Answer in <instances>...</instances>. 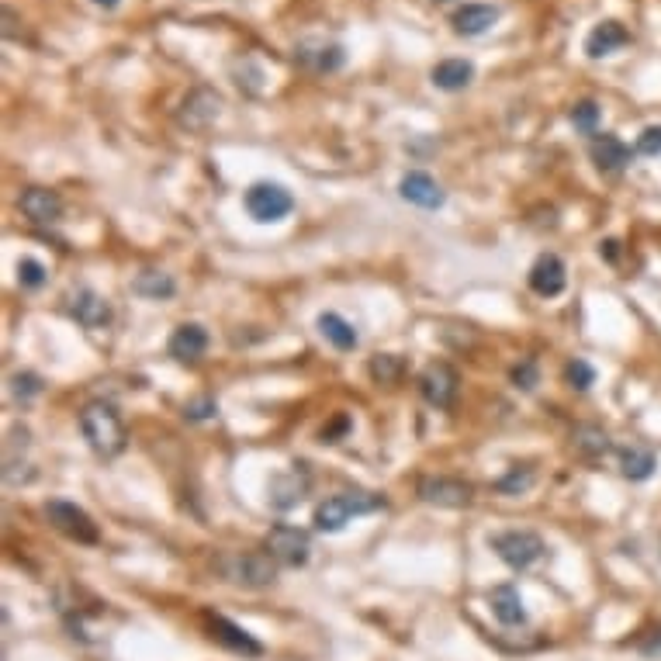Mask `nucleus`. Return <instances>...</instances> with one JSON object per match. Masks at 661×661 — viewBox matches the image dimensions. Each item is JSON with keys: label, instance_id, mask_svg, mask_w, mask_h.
<instances>
[{"label": "nucleus", "instance_id": "nucleus-1", "mask_svg": "<svg viewBox=\"0 0 661 661\" xmlns=\"http://www.w3.org/2000/svg\"><path fill=\"white\" fill-rule=\"evenodd\" d=\"M80 430H84V440L90 443V450L101 457H118L129 443V433H125V423L118 416V409L111 402H87L84 412H80Z\"/></svg>", "mask_w": 661, "mask_h": 661}, {"label": "nucleus", "instance_id": "nucleus-2", "mask_svg": "<svg viewBox=\"0 0 661 661\" xmlns=\"http://www.w3.org/2000/svg\"><path fill=\"white\" fill-rule=\"evenodd\" d=\"M385 506L381 495H371V492H343V495H329L315 506L312 513V523L319 533H340L347 523H353L357 516H367L374 509Z\"/></svg>", "mask_w": 661, "mask_h": 661}, {"label": "nucleus", "instance_id": "nucleus-3", "mask_svg": "<svg viewBox=\"0 0 661 661\" xmlns=\"http://www.w3.org/2000/svg\"><path fill=\"white\" fill-rule=\"evenodd\" d=\"M243 205H246V212H250L253 222H264V225L281 222L295 212V198H291V191L284 184H274V180H260V184H253L250 191H246Z\"/></svg>", "mask_w": 661, "mask_h": 661}, {"label": "nucleus", "instance_id": "nucleus-4", "mask_svg": "<svg viewBox=\"0 0 661 661\" xmlns=\"http://www.w3.org/2000/svg\"><path fill=\"white\" fill-rule=\"evenodd\" d=\"M492 551L499 554L513 572H527V568H533L544 558L547 547L533 530H506L492 537Z\"/></svg>", "mask_w": 661, "mask_h": 661}, {"label": "nucleus", "instance_id": "nucleus-5", "mask_svg": "<svg viewBox=\"0 0 661 661\" xmlns=\"http://www.w3.org/2000/svg\"><path fill=\"white\" fill-rule=\"evenodd\" d=\"M225 575L246 589H267L277 578V561L270 551H243L225 561Z\"/></svg>", "mask_w": 661, "mask_h": 661}, {"label": "nucleus", "instance_id": "nucleus-6", "mask_svg": "<svg viewBox=\"0 0 661 661\" xmlns=\"http://www.w3.org/2000/svg\"><path fill=\"white\" fill-rule=\"evenodd\" d=\"M45 516H49L52 527L59 533H66L70 540H77V544H97V540H101L97 523L90 520V513H84L77 502H66V499L45 502Z\"/></svg>", "mask_w": 661, "mask_h": 661}, {"label": "nucleus", "instance_id": "nucleus-7", "mask_svg": "<svg viewBox=\"0 0 661 661\" xmlns=\"http://www.w3.org/2000/svg\"><path fill=\"white\" fill-rule=\"evenodd\" d=\"M222 115V94L212 87H194L191 94L184 97L177 111V125L187 132H205L215 118Z\"/></svg>", "mask_w": 661, "mask_h": 661}, {"label": "nucleus", "instance_id": "nucleus-8", "mask_svg": "<svg viewBox=\"0 0 661 661\" xmlns=\"http://www.w3.org/2000/svg\"><path fill=\"white\" fill-rule=\"evenodd\" d=\"M267 551L274 554L277 565H288V568H302L312 554V537L298 527H288V523H277L274 530L267 533Z\"/></svg>", "mask_w": 661, "mask_h": 661}, {"label": "nucleus", "instance_id": "nucleus-9", "mask_svg": "<svg viewBox=\"0 0 661 661\" xmlns=\"http://www.w3.org/2000/svg\"><path fill=\"white\" fill-rule=\"evenodd\" d=\"M419 499L430 502V506H440V509H461L475 499V485L471 482H461V478H443V475H426L419 478L416 485Z\"/></svg>", "mask_w": 661, "mask_h": 661}, {"label": "nucleus", "instance_id": "nucleus-10", "mask_svg": "<svg viewBox=\"0 0 661 661\" xmlns=\"http://www.w3.org/2000/svg\"><path fill=\"white\" fill-rule=\"evenodd\" d=\"M205 623H208V630H212L215 641H219L222 648H229L232 655H246V658H260V655H264V644H260L253 634H246L239 623H232L229 617H222V613H205Z\"/></svg>", "mask_w": 661, "mask_h": 661}, {"label": "nucleus", "instance_id": "nucleus-11", "mask_svg": "<svg viewBox=\"0 0 661 661\" xmlns=\"http://www.w3.org/2000/svg\"><path fill=\"white\" fill-rule=\"evenodd\" d=\"M309 495V471L302 468V464H295L291 471H284V475H277L274 482L267 488V502L277 509V513H288V509H295L298 502Z\"/></svg>", "mask_w": 661, "mask_h": 661}, {"label": "nucleus", "instance_id": "nucleus-12", "mask_svg": "<svg viewBox=\"0 0 661 661\" xmlns=\"http://www.w3.org/2000/svg\"><path fill=\"white\" fill-rule=\"evenodd\" d=\"M419 392L433 409H450L457 398V374L450 364H430L419 374Z\"/></svg>", "mask_w": 661, "mask_h": 661}, {"label": "nucleus", "instance_id": "nucleus-13", "mask_svg": "<svg viewBox=\"0 0 661 661\" xmlns=\"http://www.w3.org/2000/svg\"><path fill=\"white\" fill-rule=\"evenodd\" d=\"M568 284V270L565 260L558 253H540L530 267V288L537 291L540 298H558Z\"/></svg>", "mask_w": 661, "mask_h": 661}, {"label": "nucleus", "instance_id": "nucleus-14", "mask_svg": "<svg viewBox=\"0 0 661 661\" xmlns=\"http://www.w3.org/2000/svg\"><path fill=\"white\" fill-rule=\"evenodd\" d=\"M592 163L599 167V174H620V170L630 167V160H634V149L627 146V142L620 139V135L613 132H603V135H592Z\"/></svg>", "mask_w": 661, "mask_h": 661}, {"label": "nucleus", "instance_id": "nucleus-15", "mask_svg": "<svg viewBox=\"0 0 661 661\" xmlns=\"http://www.w3.org/2000/svg\"><path fill=\"white\" fill-rule=\"evenodd\" d=\"M70 315L84 329H104V326H111V319H115L108 298L97 295V291H90V288H80L70 295Z\"/></svg>", "mask_w": 661, "mask_h": 661}, {"label": "nucleus", "instance_id": "nucleus-16", "mask_svg": "<svg viewBox=\"0 0 661 661\" xmlns=\"http://www.w3.org/2000/svg\"><path fill=\"white\" fill-rule=\"evenodd\" d=\"M398 194H402L409 205L426 208V212H433V208H440L443 201H447L443 187L426 174V170H409V174L402 177V184H398Z\"/></svg>", "mask_w": 661, "mask_h": 661}, {"label": "nucleus", "instance_id": "nucleus-17", "mask_svg": "<svg viewBox=\"0 0 661 661\" xmlns=\"http://www.w3.org/2000/svg\"><path fill=\"white\" fill-rule=\"evenodd\" d=\"M18 208L25 219H32L35 225H52L63 219V198L49 187H28L18 198Z\"/></svg>", "mask_w": 661, "mask_h": 661}, {"label": "nucleus", "instance_id": "nucleus-18", "mask_svg": "<svg viewBox=\"0 0 661 661\" xmlns=\"http://www.w3.org/2000/svg\"><path fill=\"white\" fill-rule=\"evenodd\" d=\"M167 350H170V357L180 360V364H194V360L208 350V329L201 326V322H184V326L174 329Z\"/></svg>", "mask_w": 661, "mask_h": 661}, {"label": "nucleus", "instance_id": "nucleus-19", "mask_svg": "<svg viewBox=\"0 0 661 661\" xmlns=\"http://www.w3.org/2000/svg\"><path fill=\"white\" fill-rule=\"evenodd\" d=\"M499 21V7L492 4H464L454 11V18H450V25H454L457 35H464V39H478V35H485L488 28Z\"/></svg>", "mask_w": 661, "mask_h": 661}, {"label": "nucleus", "instance_id": "nucleus-20", "mask_svg": "<svg viewBox=\"0 0 661 661\" xmlns=\"http://www.w3.org/2000/svg\"><path fill=\"white\" fill-rule=\"evenodd\" d=\"M488 603H492V613L502 627H523L527 623V606H523V596L516 585H495Z\"/></svg>", "mask_w": 661, "mask_h": 661}, {"label": "nucleus", "instance_id": "nucleus-21", "mask_svg": "<svg viewBox=\"0 0 661 661\" xmlns=\"http://www.w3.org/2000/svg\"><path fill=\"white\" fill-rule=\"evenodd\" d=\"M658 468V454L648 443H627L620 450V471L627 482H648Z\"/></svg>", "mask_w": 661, "mask_h": 661}, {"label": "nucleus", "instance_id": "nucleus-22", "mask_svg": "<svg viewBox=\"0 0 661 661\" xmlns=\"http://www.w3.org/2000/svg\"><path fill=\"white\" fill-rule=\"evenodd\" d=\"M630 42V32L620 25V21H603V25H596L589 32V39H585V52H589V59H603V56H613L617 49Z\"/></svg>", "mask_w": 661, "mask_h": 661}, {"label": "nucleus", "instance_id": "nucleus-23", "mask_svg": "<svg viewBox=\"0 0 661 661\" xmlns=\"http://www.w3.org/2000/svg\"><path fill=\"white\" fill-rule=\"evenodd\" d=\"M471 80H475V63L471 59H443V63L433 66V84L447 90V94L471 87Z\"/></svg>", "mask_w": 661, "mask_h": 661}, {"label": "nucleus", "instance_id": "nucleus-24", "mask_svg": "<svg viewBox=\"0 0 661 661\" xmlns=\"http://www.w3.org/2000/svg\"><path fill=\"white\" fill-rule=\"evenodd\" d=\"M132 291L139 298H149V302H167V298L177 295V281L163 270H142L132 281Z\"/></svg>", "mask_w": 661, "mask_h": 661}, {"label": "nucleus", "instance_id": "nucleus-25", "mask_svg": "<svg viewBox=\"0 0 661 661\" xmlns=\"http://www.w3.org/2000/svg\"><path fill=\"white\" fill-rule=\"evenodd\" d=\"M315 326H319V333L326 336V340L333 343L336 350H343V353L353 350V347H357V343H360L357 329H353L350 322L343 319V315H336V312H322Z\"/></svg>", "mask_w": 661, "mask_h": 661}, {"label": "nucleus", "instance_id": "nucleus-26", "mask_svg": "<svg viewBox=\"0 0 661 661\" xmlns=\"http://www.w3.org/2000/svg\"><path fill=\"white\" fill-rule=\"evenodd\" d=\"M298 59H302L305 66H312L315 73H336L343 63H347V52H343V45H315V49H302L298 52Z\"/></svg>", "mask_w": 661, "mask_h": 661}, {"label": "nucleus", "instance_id": "nucleus-27", "mask_svg": "<svg viewBox=\"0 0 661 661\" xmlns=\"http://www.w3.org/2000/svg\"><path fill=\"white\" fill-rule=\"evenodd\" d=\"M572 443H575V450L582 457H603L606 450H610V437H606V430H599V426H592V423L575 426Z\"/></svg>", "mask_w": 661, "mask_h": 661}, {"label": "nucleus", "instance_id": "nucleus-28", "mask_svg": "<svg viewBox=\"0 0 661 661\" xmlns=\"http://www.w3.org/2000/svg\"><path fill=\"white\" fill-rule=\"evenodd\" d=\"M367 371H371V378L378 381V385H395V381L402 378V357H395V353H378V357L367 364Z\"/></svg>", "mask_w": 661, "mask_h": 661}, {"label": "nucleus", "instance_id": "nucleus-29", "mask_svg": "<svg viewBox=\"0 0 661 661\" xmlns=\"http://www.w3.org/2000/svg\"><path fill=\"white\" fill-rule=\"evenodd\" d=\"M599 118H603V108H599L596 101H578L575 108H572V125L582 135H596Z\"/></svg>", "mask_w": 661, "mask_h": 661}, {"label": "nucleus", "instance_id": "nucleus-30", "mask_svg": "<svg viewBox=\"0 0 661 661\" xmlns=\"http://www.w3.org/2000/svg\"><path fill=\"white\" fill-rule=\"evenodd\" d=\"M533 485V468L530 464H516V468H509V475H502L499 482H495V488H499L502 495H520L527 492V488Z\"/></svg>", "mask_w": 661, "mask_h": 661}, {"label": "nucleus", "instance_id": "nucleus-31", "mask_svg": "<svg viewBox=\"0 0 661 661\" xmlns=\"http://www.w3.org/2000/svg\"><path fill=\"white\" fill-rule=\"evenodd\" d=\"M565 381L575 392H589V388L596 385V371H592L589 360L575 357V360H568V367H565Z\"/></svg>", "mask_w": 661, "mask_h": 661}, {"label": "nucleus", "instance_id": "nucleus-32", "mask_svg": "<svg viewBox=\"0 0 661 661\" xmlns=\"http://www.w3.org/2000/svg\"><path fill=\"white\" fill-rule=\"evenodd\" d=\"M11 392H14L18 402H32L35 395H42V378H39V374H32V371L14 374V378H11Z\"/></svg>", "mask_w": 661, "mask_h": 661}, {"label": "nucleus", "instance_id": "nucleus-33", "mask_svg": "<svg viewBox=\"0 0 661 661\" xmlns=\"http://www.w3.org/2000/svg\"><path fill=\"white\" fill-rule=\"evenodd\" d=\"M509 378H513V385L520 388V392H533V388L540 385V371H537V360L533 357H527V360H520V364L509 371Z\"/></svg>", "mask_w": 661, "mask_h": 661}, {"label": "nucleus", "instance_id": "nucleus-34", "mask_svg": "<svg viewBox=\"0 0 661 661\" xmlns=\"http://www.w3.org/2000/svg\"><path fill=\"white\" fill-rule=\"evenodd\" d=\"M18 284H21V288H28V291L42 288V284H45V267L39 264V260H32V257L18 260Z\"/></svg>", "mask_w": 661, "mask_h": 661}, {"label": "nucleus", "instance_id": "nucleus-35", "mask_svg": "<svg viewBox=\"0 0 661 661\" xmlns=\"http://www.w3.org/2000/svg\"><path fill=\"white\" fill-rule=\"evenodd\" d=\"M212 416H219V402H215L212 395L191 398V402L184 405V419H191V423H201V419H212Z\"/></svg>", "mask_w": 661, "mask_h": 661}, {"label": "nucleus", "instance_id": "nucleus-36", "mask_svg": "<svg viewBox=\"0 0 661 661\" xmlns=\"http://www.w3.org/2000/svg\"><path fill=\"white\" fill-rule=\"evenodd\" d=\"M637 156H658L661 153V125H651L637 135V146H634Z\"/></svg>", "mask_w": 661, "mask_h": 661}, {"label": "nucleus", "instance_id": "nucleus-37", "mask_svg": "<svg viewBox=\"0 0 661 661\" xmlns=\"http://www.w3.org/2000/svg\"><path fill=\"white\" fill-rule=\"evenodd\" d=\"M617 246H620L617 239H606V243L599 246V253H603V257H606V260H610V264H613V260H617Z\"/></svg>", "mask_w": 661, "mask_h": 661}, {"label": "nucleus", "instance_id": "nucleus-38", "mask_svg": "<svg viewBox=\"0 0 661 661\" xmlns=\"http://www.w3.org/2000/svg\"><path fill=\"white\" fill-rule=\"evenodd\" d=\"M94 4H97V7H108V11H111V7H118L122 0H94Z\"/></svg>", "mask_w": 661, "mask_h": 661}, {"label": "nucleus", "instance_id": "nucleus-39", "mask_svg": "<svg viewBox=\"0 0 661 661\" xmlns=\"http://www.w3.org/2000/svg\"><path fill=\"white\" fill-rule=\"evenodd\" d=\"M433 4H447V0H433Z\"/></svg>", "mask_w": 661, "mask_h": 661}]
</instances>
